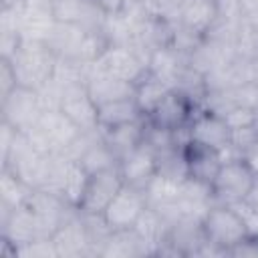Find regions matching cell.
<instances>
[{
  "label": "cell",
  "mask_w": 258,
  "mask_h": 258,
  "mask_svg": "<svg viewBox=\"0 0 258 258\" xmlns=\"http://www.w3.org/2000/svg\"><path fill=\"white\" fill-rule=\"evenodd\" d=\"M202 230L206 244L218 254H230L232 248L252 236L244 216L228 204H212L202 218Z\"/></svg>",
  "instance_id": "obj_1"
},
{
  "label": "cell",
  "mask_w": 258,
  "mask_h": 258,
  "mask_svg": "<svg viewBox=\"0 0 258 258\" xmlns=\"http://www.w3.org/2000/svg\"><path fill=\"white\" fill-rule=\"evenodd\" d=\"M10 62L16 71L18 85L40 91L52 81L58 56L52 52V48L46 42L22 40L20 48L14 52Z\"/></svg>",
  "instance_id": "obj_2"
},
{
  "label": "cell",
  "mask_w": 258,
  "mask_h": 258,
  "mask_svg": "<svg viewBox=\"0 0 258 258\" xmlns=\"http://www.w3.org/2000/svg\"><path fill=\"white\" fill-rule=\"evenodd\" d=\"M81 133L83 131L60 109H44L36 125L26 131V137L38 151L46 155H62Z\"/></svg>",
  "instance_id": "obj_3"
},
{
  "label": "cell",
  "mask_w": 258,
  "mask_h": 258,
  "mask_svg": "<svg viewBox=\"0 0 258 258\" xmlns=\"http://www.w3.org/2000/svg\"><path fill=\"white\" fill-rule=\"evenodd\" d=\"M254 185H256V177L248 169V165L242 161V157L224 161L212 181L214 204L236 206L240 202H246Z\"/></svg>",
  "instance_id": "obj_4"
},
{
  "label": "cell",
  "mask_w": 258,
  "mask_h": 258,
  "mask_svg": "<svg viewBox=\"0 0 258 258\" xmlns=\"http://www.w3.org/2000/svg\"><path fill=\"white\" fill-rule=\"evenodd\" d=\"M0 111L4 123H8L12 129L20 133H26L40 119L44 105L38 91L18 85L8 95L0 97Z\"/></svg>",
  "instance_id": "obj_5"
},
{
  "label": "cell",
  "mask_w": 258,
  "mask_h": 258,
  "mask_svg": "<svg viewBox=\"0 0 258 258\" xmlns=\"http://www.w3.org/2000/svg\"><path fill=\"white\" fill-rule=\"evenodd\" d=\"M93 64L117 79L137 85L147 73V56L131 44H107Z\"/></svg>",
  "instance_id": "obj_6"
},
{
  "label": "cell",
  "mask_w": 258,
  "mask_h": 258,
  "mask_svg": "<svg viewBox=\"0 0 258 258\" xmlns=\"http://www.w3.org/2000/svg\"><path fill=\"white\" fill-rule=\"evenodd\" d=\"M145 208H147L145 191L123 183V187L117 191V196L103 210L101 218L105 220V224L109 226L111 232H115V230H131Z\"/></svg>",
  "instance_id": "obj_7"
},
{
  "label": "cell",
  "mask_w": 258,
  "mask_h": 258,
  "mask_svg": "<svg viewBox=\"0 0 258 258\" xmlns=\"http://www.w3.org/2000/svg\"><path fill=\"white\" fill-rule=\"evenodd\" d=\"M58 109L81 131H97L99 129V123H97V111H99V107L93 101V97L89 95V89H87V83L85 81L62 85Z\"/></svg>",
  "instance_id": "obj_8"
},
{
  "label": "cell",
  "mask_w": 258,
  "mask_h": 258,
  "mask_svg": "<svg viewBox=\"0 0 258 258\" xmlns=\"http://www.w3.org/2000/svg\"><path fill=\"white\" fill-rule=\"evenodd\" d=\"M123 177L119 167H109L97 173H91L85 196L79 204V212L81 214H89V216H101L103 210L109 206V202L117 196V191L123 187Z\"/></svg>",
  "instance_id": "obj_9"
},
{
  "label": "cell",
  "mask_w": 258,
  "mask_h": 258,
  "mask_svg": "<svg viewBox=\"0 0 258 258\" xmlns=\"http://www.w3.org/2000/svg\"><path fill=\"white\" fill-rule=\"evenodd\" d=\"M187 133L189 141L212 147L216 151H222L232 143V129L228 127L226 119L220 113H214L204 107L194 113L191 121L187 123Z\"/></svg>",
  "instance_id": "obj_10"
},
{
  "label": "cell",
  "mask_w": 258,
  "mask_h": 258,
  "mask_svg": "<svg viewBox=\"0 0 258 258\" xmlns=\"http://www.w3.org/2000/svg\"><path fill=\"white\" fill-rule=\"evenodd\" d=\"M198 109H200V105L187 93H183L179 89H171L145 119L151 121L153 125L175 131V129L187 127V123L191 121V117Z\"/></svg>",
  "instance_id": "obj_11"
},
{
  "label": "cell",
  "mask_w": 258,
  "mask_h": 258,
  "mask_svg": "<svg viewBox=\"0 0 258 258\" xmlns=\"http://www.w3.org/2000/svg\"><path fill=\"white\" fill-rule=\"evenodd\" d=\"M117 167L127 185H133L145 191V187L157 173V153L147 143L141 141L135 149H131L127 155L119 159Z\"/></svg>",
  "instance_id": "obj_12"
},
{
  "label": "cell",
  "mask_w": 258,
  "mask_h": 258,
  "mask_svg": "<svg viewBox=\"0 0 258 258\" xmlns=\"http://www.w3.org/2000/svg\"><path fill=\"white\" fill-rule=\"evenodd\" d=\"M220 20V0H183L175 20L191 34L206 38Z\"/></svg>",
  "instance_id": "obj_13"
},
{
  "label": "cell",
  "mask_w": 258,
  "mask_h": 258,
  "mask_svg": "<svg viewBox=\"0 0 258 258\" xmlns=\"http://www.w3.org/2000/svg\"><path fill=\"white\" fill-rule=\"evenodd\" d=\"M52 242L56 246L58 256H83V254H95L91 236L85 224L83 214L77 210L73 216H69L60 228L52 234Z\"/></svg>",
  "instance_id": "obj_14"
},
{
  "label": "cell",
  "mask_w": 258,
  "mask_h": 258,
  "mask_svg": "<svg viewBox=\"0 0 258 258\" xmlns=\"http://www.w3.org/2000/svg\"><path fill=\"white\" fill-rule=\"evenodd\" d=\"M56 22L79 24L89 30H103L107 14L97 0H52Z\"/></svg>",
  "instance_id": "obj_15"
},
{
  "label": "cell",
  "mask_w": 258,
  "mask_h": 258,
  "mask_svg": "<svg viewBox=\"0 0 258 258\" xmlns=\"http://www.w3.org/2000/svg\"><path fill=\"white\" fill-rule=\"evenodd\" d=\"M87 89H89V95L93 97V101L99 105H105V103H111V101H119V99H127V97H133L135 95V85L133 83H127L123 79H117L101 69H97L93 62L89 64V71H87Z\"/></svg>",
  "instance_id": "obj_16"
},
{
  "label": "cell",
  "mask_w": 258,
  "mask_h": 258,
  "mask_svg": "<svg viewBox=\"0 0 258 258\" xmlns=\"http://www.w3.org/2000/svg\"><path fill=\"white\" fill-rule=\"evenodd\" d=\"M183 155H185V163H187V177L212 185L218 169L222 167L220 151L189 141L183 147Z\"/></svg>",
  "instance_id": "obj_17"
},
{
  "label": "cell",
  "mask_w": 258,
  "mask_h": 258,
  "mask_svg": "<svg viewBox=\"0 0 258 258\" xmlns=\"http://www.w3.org/2000/svg\"><path fill=\"white\" fill-rule=\"evenodd\" d=\"M143 123H145V117L133 123H123L117 127L99 129V131H101L103 141L115 153V157L121 159L123 155H127L131 149H135L143 141Z\"/></svg>",
  "instance_id": "obj_18"
},
{
  "label": "cell",
  "mask_w": 258,
  "mask_h": 258,
  "mask_svg": "<svg viewBox=\"0 0 258 258\" xmlns=\"http://www.w3.org/2000/svg\"><path fill=\"white\" fill-rule=\"evenodd\" d=\"M139 119H143V113L139 111L133 97L99 105V111H97L99 129H109V127H117V125H123V123H133V121H139Z\"/></svg>",
  "instance_id": "obj_19"
},
{
  "label": "cell",
  "mask_w": 258,
  "mask_h": 258,
  "mask_svg": "<svg viewBox=\"0 0 258 258\" xmlns=\"http://www.w3.org/2000/svg\"><path fill=\"white\" fill-rule=\"evenodd\" d=\"M30 194H32V187L28 183H24L10 169L2 167V173H0V212H2V218L0 220H4L12 210L20 208L28 200Z\"/></svg>",
  "instance_id": "obj_20"
},
{
  "label": "cell",
  "mask_w": 258,
  "mask_h": 258,
  "mask_svg": "<svg viewBox=\"0 0 258 258\" xmlns=\"http://www.w3.org/2000/svg\"><path fill=\"white\" fill-rule=\"evenodd\" d=\"M169 91H171V87H169L165 81H161L159 77H155V75H151V73L147 71L145 77L135 85V95H133V99H135L139 111L143 113V117H147V115L159 105V101H161Z\"/></svg>",
  "instance_id": "obj_21"
},
{
  "label": "cell",
  "mask_w": 258,
  "mask_h": 258,
  "mask_svg": "<svg viewBox=\"0 0 258 258\" xmlns=\"http://www.w3.org/2000/svg\"><path fill=\"white\" fill-rule=\"evenodd\" d=\"M89 173H97L109 167H117L119 159L115 157V153L109 149V145L103 141L101 131L91 139V143L85 147V151L81 153V157L77 159Z\"/></svg>",
  "instance_id": "obj_22"
},
{
  "label": "cell",
  "mask_w": 258,
  "mask_h": 258,
  "mask_svg": "<svg viewBox=\"0 0 258 258\" xmlns=\"http://www.w3.org/2000/svg\"><path fill=\"white\" fill-rule=\"evenodd\" d=\"M89 177H91V173L77 159H69L67 171H64V181H62V189H60V198L69 206L79 208V204H81V200L85 196Z\"/></svg>",
  "instance_id": "obj_23"
},
{
  "label": "cell",
  "mask_w": 258,
  "mask_h": 258,
  "mask_svg": "<svg viewBox=\"0 0 258 258\" xmlns=\"http://www.w3.org/2000/svg\"><path fill=\"white\" fill-rule=\"evenodd\" d=\"M157 175H163L173 181L187 179V163L181 147H171L157 151Z\"/></svg>",
  "instance_id": "obj_24"
},
{
  "label": "cell",
  "mask_w": 258,
  "mask_h": 258,
  "mask_svg": "<svg viewBox=\"0 0 258 258\" xmlns=\"http://www.w3.org/2000/svg\"><path fill=\"white\" fill-rule=\"evenodd\" d=\"M228 123L230 129H242V127H250L252 119H254V107L248 105H234L232 109H228L222 115Z\"/></svg>",
  "instance_id": "obj_25"
},
{
  "label": "cell",
  "mask_w": 258,
  "mask_h": 258,
  "mask_svg": "<svg viewBox=\"0 0 258 258\" xmlns=\"http://www.w3.org/2000/svg\"><path fill=\"white\" fill-rule=\"evenodd\" d=\"M99 6L103 8V12L107 16H123V14H129L133 12L141 0H97Z\"/></svg>",
  "instance_id": "obj_26"
},
{
  "label": "cell",
  "mask_w": 258,
  "mask_h": 258,
  "mask_svg": "<svg viewBox=\"0 0 258 258\" xmlns=\"http://www.w3.org/2000/svg\"><path fill=\"white\" fill-rule=\"evenodd\" d=\"M14 87H18V77L16 71L10 62V58H2L0 56V97L8 95Z\"/></svg>",
  "instance_id": "obj_27"
},
{
  "label": "cell",
  "mask_w": 258,
  "mask_h": 258,
  "mask_svg": "<svg viewBox=\"0 0 258 258\" xmlns=\"http://www.w3.org/2000/svg\"><path fill=\"white\" fill-rule=\"evenodd\" d=\"M242 161L248 165V169L254 173V177L258 179V139L252 141L244 151H242Z\"/></svg>",
  "instance_id": "obj_28"
},
{
  "label": "cell",
  "mask_w": 258,
  "mask_h": 258,
  "mask_svg": "<svg viewBox=\"0 0 258 258\" xmlns=\"http://www.w3.org/2000/svg\"><path fill=\"white\" fill-rule=\"evenodd\" d=\"M252 127L256 129V133H258V103L254 105V119H252Z\"/></svg>",
  "instance_id": "obj_29"
},
{
  "label": "cell",
  "mask_w": 258,
  "mask_h": 258,
  "mask_svg": "<svg viewBox=\"0 0 258 258\" xmlns=\"http://www.w3.org/2000/svg\"><path fill=\"white\" fill-rule=\"evenodd\" d=\"M20 0H2V6H14V4H18Z\"/></svg>",
  "instance_id": "obj_30"
}]
</instances>
